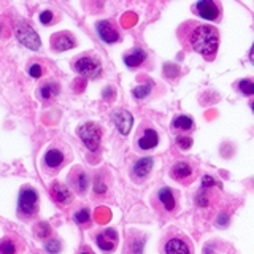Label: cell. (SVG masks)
<instances>
[{
	"instance_id": "36",
	"label": "cell",
	"mask_w": 254,
	"mask_h": 254,
	"mask_svg": "<svg viewBox=\"0 0 254 254\" xmlns=\"http://www.w3.org/2000/svg\"><path fill=\"white\" fill-rule=\"evenodd\" d=\"M81 254H92V253H89V251H83Z\"/></svg>"
},
{
	"instance_id": "1",
	"label": "cell",
	"mask_w": 254,
	"mask_h": 254,
	"mask_svg": "<svg viewBox=\"0 0 254 254\" xmlns=\"http://www.w3.org/2000/svg\"><path fill=\"white\" fill-rule=\"evenodd\" d=\"M181 43L189 51H195L205 58H213L219 46V34L213 26L200 22H188L183 26Z\"/></svg>"
},
{
	"instance_id": "30",
	"label": "cell",
	"mask_w": 254,
	"mask_h": 254,
	"mask_svg": "<svg viewBox=\"0 0 254 254\" xmlns=\"http://www.w3.org/2000/svg\"><path fill=\"white\" fill-rule=\"evenodd\" d=\"M29 75L32 78H40L43 75V67L40 65V64H32V65L29 67Z\"/></svg>"
},
{
	"instance_id": "11",
	"label": "cell",
	"mask_w": 254,
	"mask_h": 254,
	"mask_svg": "<svg viewBox=\"0 0 254 254\" xmlns=\"http://www.w3.org/2000/svg\"><path fill=\"white\" fill-rule=\"evenodd\" d=\"M95 242L97 246L105 253H111L116 250L118 246V232L115 229H103L102 232L97 234L95 237Z\"/></svg>"
},
{
	"instance_id": "28",
	"label": "cell",
	"mask_w": 254,
	"mask_h": 254,
	"mask_svg": "<svg viewBox=\"0 0 254 254\" xmlns=\"http://www.w3.org/2000/svg\"><path fill=\"white\" fill-rule=\"evenodd\" d=\"M143 245H145V242L143 240H132L130 238V245H127V250H130L132 254H141L143 251Z\"/></svg>"
},
{
	"instance_id": "6",
	"label": "cell",
	"mask_w": 254,
	"mask_h": 254,
	"mask_svg": "<svg viewBox=\"0 0 254 254\" xmlns=\"http://www.w3.org/2000/svg\"><path fill=\"white\" fill-rule=\"evenodd\" d=\"M73 68L81 76L97 78L102 73V62L94 56H81V58L75 61Z\"/></svg>"
},
{
	"instance_id": "10",
	"label": "cell",
	"mask_w": 254,
	"mask_h": 254,
	"mask_svg": "<svg viewBox=\"0 0 254 254\" xmlns=\"http://www.w3.org/2000/svg\"><path fill=\"white\" fill-rule=\"evenodd\" d=\"M111 119L116 126V129L119 130L121 135H129L130 129H132V124H133V116L130 111H127L124 108H119L115 110L113 115H111Z\"/></svg>"
},
{
	"instance_id": "26",
	"label": "cell",
	"mask_w": 254,
	"mask_h": 254,
	"mask_svg": "<svg viewBox=\"0 0 254 254\" xmlns=\"http://www.w3.org/2000/svg\"><path fill=\"white\" fill-rule=\"evenodd\" d=\"M45 250L50 254H59V251L62 250V245L58 238H50V240L45 243Z\"/></svg>"
},
{
	"instance_id": "32",
	"label": "cell",
	"mask_w": 254,
	"mask_h": 254,
	"mask_svg": "<svg viewBox=\"0 0 254 254\" xmlns=\"http://www.w3.org/2000/svg\"><path fill=\"white\" fill-rule=\"evenodd\" d=\"M53 16H54V13L51 10H45V11L40 13V22L45 24V26H48V24L53 21Z\"/></svg>"
},
{
	"instance_id": "20",
	"label": "cell",
	"mask_w": 254,
	"mask_h": 254,
	"mask_svg": "<svg viewBox=\"0 0 254 254\" xmlns=\"http://www.w3.org/2000/svg\"><path fill=\"white\" fill-rule=\"evenodd\" d=\"M165 254H190L189 245L183 238H170L165 245Z\"/></svg>"
},
{
	"instance_id": "19",
	"label": "cell",
	"mask_w": 254,
	"mask_h": 254,
	"mask_svg": "<svg viewBox=\"0 0 254 254\" xmlns=\"http://www.w3.org/2000/svg\"><path fill=\"white\" fill-rule=\"evenodd\" d=\"M154 161L153 157H141L132 167V175L135 178H145L149 175V172L153 170Z\"/></svg>"
},
{
	"instance_id": "8",
	"label": "cell",
	"mask_w": 254,
	"mask_h": 254,
	"mask_svg": "<svg viewBox=\"0 0 254 254\" xmlns=\"http://www.w3.org/2000/svg\"><path fill=\"white\" fill-rule=\"evenodd\" d=\"M135 143H137L138 149H143V151L154 149L159 145V133L151 126H140Z\"/></svg>"
},
{
	"instance_id": "34",
	"label": "cell",
	"mask_w": 254,
	"mask_h": 254,
	"mask_svg": "<svg viewBox=\"0 0 254 254\" xmlns=\"http://www.w3.org/2000/svg\"><path fill=\"white\" fill-rule=\"evenodd\" d=\"M227 221H229V216H227V214H221V219L216 221V224H219V226H226V224H227Z\"/></svg>"
},
{
	"instance_id": "18",
	"label": "cell",
	"mask_w": 254,
	"mask_h": 254,
	"mask_svg": "<svg viewBox=\"0 0 254 254\" xmlns=\"http://www.w3.org/2000/svg\"><path fill=\"white\" fill-rule=\"evenodd\" d=\"M146 51L143 48H133L129 53L124 54V64L129 68H135V67H140L143 62L146 61Z\"/></svg>"
},
{
	"instance_id": "13",
	"label": "cell",
	"mask_w": 254,
	"mask_h": 254,
	"mask_svg": "<svg viewBox=\"0 0 254 254\" xmlns=\"http://www.w3.org/2000/svg\"><path fill=\"white\" fill-rule=\"evenodd\" d=\"M170 175H172L173 180L188 183V180H194L192 178L194 177V167H192V164H189L186 161H180L172 167Z\"/></svg>"
},
{
	"instance_id": "12",
	"label": "cell",
	"mask_w": 254,
	"mask_h": 254,
	"mask_svg": "<svg viewBox=\"0 0 254 254\" xmlns=\"http://www.w3.org/2000/svg\"><path fill=\"white\" fill-rule=\"evenodd\" d=\"M75 46H76V40L70 32H58V34H54L51 37V48L58 53L71 50Z\"/></svg>"
},
{
	"instance_id": "3",
	"label": "cell",
	"mask_w": 254,
	"mask_h": 254,
	"mask_svg": "<svg viewBox=\"0 0 254 254\" xmlns=\"http://www.w3.org/2000/svg\"><path fill=\"white\" fill-rule=\"evenodd\" d=\"M153 206L161 214H172L177 210V197L173 194V189L164 186L156 190L153 197Z\"/></svg>"
},
{
	"instance_id": "4",
	"label": "cell",
	"mask_w": 254,
	"mask_h": 254,
	"mask_svg": "<svg viewBox=\"0 0 254 254\" xmlns=\"http://www.w3.org/2000/svg\"><path fill=\"white\" fill-rule=\"evenodd\" d=\"M78 135L81 141L86 145V148L89 151H95L100 146V140H102V129L97 123H84L83 126H79Z\"/></svg>"
},
{
	"instance_id": "25",
	"label": "cell",
	"mask_w": 254,
	"mask_h": 254,
	"mask_svg": "<svg viewBox=\"0 0 254 254\" xmlns=\"http://www.w3.org/2000/svg\"><path fill=\"white\" fill-rule=\"evenodd\" d=\"M94 192L97 194V195H105L108 192V185L105 181H103V178L100 177V175H97V177L94 178Z\"/></svg>"
},
{
	"instance_id": "27",
	"label": "cell",
	"mask_w": 254,
	"mask_h": 254,
	"mask_svg": "<svg viewBox=\"0 0 254 254\" xmlns=\"http://www.w3.org/2000/svg\"><path fill=\"white\" fill-rule=\"evenodd\" d=\"M51 234V227L48 222H40V224L35 226V235L40 237V238H45Z\"/></svg>"
},
{
	"instance_id": "5",
	"label": "cell",
	"mask_w": 254,
	"mask_h": 254,
	"mask_svg": "<svg viewBox=\"0 0 254 254\" xmlns=\"http://www.w3.org/2000/svg\"><path fill=\"white\" fill-rule=\"evenodd\" d=\"M14 35H16V38H18V42L21 45H24L32 51H37V50L42 48V40H40L38 34L29 26V24H22V22L16 24V26H14Z\"/></svg>"
},
{
	"instance_id": "24",
	"label": "cell",
	"mask_w": 254,
	"mask_h": 254,
	"mask_svg": "<svg viewBox=\"0 0 254 254\" xmlns=\"http://www.w3.org/2000/svg\"><path fill=\"white\" fill-rule=\"evenodd\" d=\"M151 89H153V83H146V84H141V86H137L135 89L132 91V94H133V97L135 99H138V100H141V99H145L146 95L151 92Z\"/></svg>"
},
{
	"instance_id": "9",
	"label": "cell",
	"mask_w": 254,
	"mask_h": 254,
	"mask_svg": "<svg viewBox=\"0 0 254 254\" xmlns=\"http://www.w3.org/2000/svg\"><path fill=\"white\" fill-rule=\"evenodd\" d=\"M194 11L206 21H216L221 16V5L213 0H200L194 5Z\"/></svg>"
},
{
	"instance_id": "33",
	"label": "cell",
	"mask_w": 254,
	"mask_h": 254,
	"mask_svg": "<svg viewBox=\"0 0 254 254\" xmlns=\"http://www.w3.org/2000/svg\"><path fill=\"white\" fill-rule=\"evenodd\" d=\"M213 186H218V183L213 180V177H210V175L202 177V189H210Z\"/></svg>"
},
{
	"instance_id": "17",
	"label": "cell",
	"mask_w": 254,
	"mask_h": 254,
	"mask_svg": "<svg viewBox=\"0 0 254 254\" xmlns=\"http://www.w3.org/2000/svg\"><path fill=\"white\" fill-rule=\"evenodd\" d=\"M22 250V243L18 237L6 235L0 238V254H19Z\"/></svg>"
},
{
	"instance_id": "31",
	"label": "cell",
	"mask_w": 254,
	"mask_h": 254,
	"mask_svg": "<svg viewBox=\"0 0 254 254\" xmlns=\"http://www.w3.org/2000/svg\"><path fill=\"white\" fill-rule=\"evenodd\" d=\"M177 145L181 149H189L190 146H192V138H190V137H178L177 138Z\"/></svg>"
},
{
	"instance_id": "15",
	"label": "cell",
	"mask_w": 254,
	"mask_h": 254,
	"mask_svg": "<svg viewBox=\"0 0 254 254\" xmlns=\"http://www.w3.org/2000/svg\"><path fill=\"white\" fill-rule=\"evenodd\" d=\"M70 183L79 195L86 194V190L89 189V177L83 169H73V172L70 173Z\"/></svg>"
},
{
	"instance_id": "14",
	"label": "cell",
	"mask_w": 254,
	"mask_h": 254,
	"mask_svg": "<svg viewBox=\"0 0 254 254\" xmlns=\"http://www.w3.org/2000/svg\"><path fill=\"white\" fill-rule=\"evenodd\" d=\"M97 34L105 43L119 42V32L111 21H99L97 22Z\"/></svg>"
},
{
	"instance_id": "16",
	"label": "cell",
	"mask_w": 254,
	"mask_h": 254,
	"mask_svg": "<svg viewBox=\"0 0 254 254\" xmlns=\"http://www.w3.org/2000/svg\"><path fill=\"white\" fill-rule=\"evenodd\" d=\"M50 194L59 205H68L71 202L70 189L65 185H62V183H53L50 186Z\"/></svg>"
},
{
	"instance_id": "35",
	"label": "cell",
	"mask_w": 254,
	"mask_h": 254,
	"mask_svg": "<svg viewBox=\"0 0 254 254\" xmlns=\"http://www.w3.org/2000/svg\"><path fill=\"white\" fill-rule=\"evenodd\" d=\"M2 29H3V24H2V22H0V32H2Z\"/></svg>"
},
{
	"instance_id": "21",
	"label": "cell",
	"mask_w": 254,
	"mask_h": 254,
	"mask_svg": "<svg viewBox=\"0 0 254 254\" xmlns=\"http://www.w3.org/2000/svg\"><path fill=\"white\" fill-rule=\"evenodd\" d=\"M172 129L173 130H181V132H189L194 129V121L192 118L180 115L172 121Z\"/></svg>"
},
{
	"instance_id": "29",
	"label": "cell",
	"mask_w": 254,
	"mask_h": 254,
	"mask_svg": "<svg viewBox=\"0 0 254 254\" xmlns=\"http://www.w3.org/2000/svg\"><path fill=\"white\" fill-rule=\"evenodd\" d=\"M238 86H240V91L246 95H251L254 92V84L250 79H243V81L238 83Z\"/></svg>"
},
{
	"instance_id": "7",
	"label": "cell",
	"mask_w": 254,
	"mask_h": 254,
	"mask_svg": "<svg viewBox=\"0 0 254 254\" xmlns=\"http://www.w3.org/2000/svg\"><path fill=\"white\" fill-rule=\"evenodd\" d=\"M65 164V151L61 146H51L43 156V170L50 175L58 173Z\"/></svg>"
},
{
	"instance_id": "2",
	"label": "cell",
	"mask_w": 254,
	"mask_h": 254,
	"mask_svg": "<svg viewBox=\"0 0 254 254\" xmlns=\"http://www.w3.org/2000/svg\"><path fill=\"white\" fill-rule=\"evenodd\" d=\"M38 211V194L32 186H22L18 197V214L22 219L34 218Z\"/></svg>"
},
{
	"instance_id": "22",
	"label": "cell",
	"mask_w": 254,
	"mask_h": 254,
	"mask_svg": "<svg viewBox=\"0 0 254 254\" xmlns=\"http://www.w3.org/2000/svg\"><path fill=\"white\" fill-rule=\"evenodd\" d=\"M59 89H61V86L56 81H46L42 87H40L38 95L43 100H51V99H54L56 95L59 94Z\"/></svg>"
},
{
	"instance_id": "23",
	"label": "cell",
	"mask_w": 254,
	"mask_h": 254,
	"mask_svg": "<svg viewBox=\"0 0 254 254\" xmlns=\"http://www.w3.org/2000/svg\"><path fill=\"white\" fill-rule=\"evenodd\" d=\"M73 219L78 226H86L91 222V211L87 208H79L78 211H75L73 214Z\"/></svg>"
}]
</instances>
